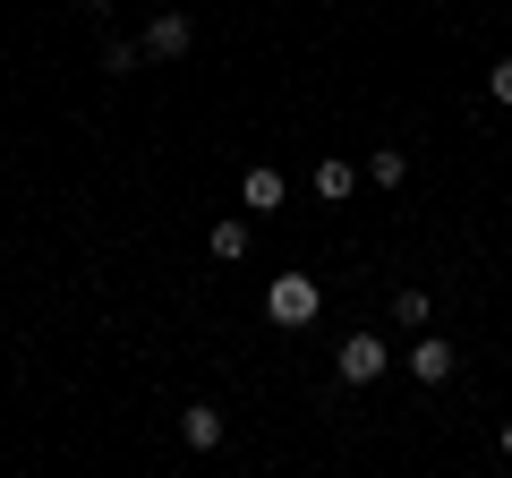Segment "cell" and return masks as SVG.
Instances as JSON below:
<instances>
[{"label": "cell", "instance_id": "obj_4", "mask_svg": "<svg viewBox=\"0 0 512 478\" xmlns=\"http://www.w3.org/2000/svg\"><path fill=\"white\" fill-rule=\"evenodd\" d=\"M188 43H197V26H188L180 9H163V18L146 26V60H188Z\"/></svg>", "mask_w": 512, "mask_h": 478}, {"label": "cell", "instance_id": "obj_3", "mask_svg": "<svg viewBox=\"0 0 512 478\" xmlns=\"http://www.w3.org/2000/svg\"><path fill=\"white\" fill-rule=\"evenodd\" d=\"M402 368L419 376V385H444V376H453V342H444V333H410V350H402Z\"/></svg>", "mask_w": 512, "mask_h": 478}, {"label": "cell", "instance_id": "obj_7", "mask_svg": "<svg viewBox=\"0 0 512 478\" xmlns=\"http://www.w3.org/2000/svg\"><path fill=\"white\" fill-rule=\"evenodd\" d=\"M205 257H214V265H239V257H248V222H231V214H222L214 231H205Z\"/></svg>", "mask_w": 512, "mask_h": 478}, {"label": "cell", "instance_id": "obj_6", "mask_svg": "<svg viewBox=\"0 0 512 478\" xmlns=\"http://www.w3.org/2000/svg\"><path fill=\"white\" fill-rule=\"evenodd\" d=\"M180 436H188V453H214V444H222V410L214 402H188L180 410Z\"/></svg>", "mask_w": 512, "mask_h": 478}, {"label": "cell", "instance_id": "obj_10", "mask_svg": "<svg viewBox=\"0 0 512 478\" xmlns=\"http://www.w3.org/2000/svg\"><path fill=\"white\" fill-rule=\"evenodd\" d=\"M393 325L419 333V325H427V291H393Z\"/></svg>", "mask_w": 512, "mask_h": 478}, {"label": "cell", "instance_id": "obj_14", "mask_svg": "<svg viewBox=\"0 0 512 478\" xmlns=\"http://www.w3.org/2000/svg\"><path fill=\"white\" fill-rule=\"evenodd\" d=\"M94 9H111V0H94Z\"/></svg>", "mask_w": 512, "mask_h": 478}, {"label": "cell", "instance_id": "obj_2", "mask_svg": "<svg viewBox=\"0 0 512 478\" xmlns=\"http://www.w3.org/2000/svg\"><path fill=\"white\" fill-rule=\"evenodd\" d=\"M384 368H393V350H384L376 333H350V342L333 350V376H342V385H376Z\"/></svg>", "mask_w": 512, "mask_h": 478}, {"label": "cell", "instance_id": "obj_9", "mask_svg": "<svg viewBox=\"0 0 512 478\" xmlns=\"http://www.w3.org/2000/svg\"><path fill=\"white\" fill-rule=\"evenodd\" d=\"M367 180H376V188H402L410 180V154L402 146H376V154H367Z\"/></svg>", "mask_w": 512, "mask_h": 478}, {"label": "cell", "instance_id": "obj_1", "mask_svg": "<svg viewBox=\"0 0 512 478\" xmlns=\"http://www.w3.org/2000/svg\"><path fill=\"white\" fill-rule=\"evenodd\" d=\"M316 308H325V291H316L308 274H282L274 291H265V316H274V325H291V333L316 325Z\"/></svg>", "mask_w": 512, "mask_h": 478}, {"label": "cell", "instance_id": "obj_12", "mask_svg": "<svg viewBox=\"0 0 512 478\" xmlns=\"http://www.w3.org/2000/svg\"><path fill=\"white\" fill-rule=\"evenodd\" d=\"M487 94H495V103H512V52L495 60V69H487Z\"/></svg>", "mask_w": 512, "mask_h": 478}, {"label": "cell", "instance_id": "obj_5", "mask_svg": "<svg viewBox=\"0 0 512 478\" xmlns=\"http://www.w3.org/2000/svg\"><path fill=\"white\" fill-rule=\"evenodd\" d=\"M282 197H291V180H282V171H274V163H256V171H248V180H239V205H248V214H274V205H282Z\"/></svg>", "mask_w": 512, "mask_h": 478}, {"label": "cell", "instance_id": "obj_8", "mask_svg": "<svg viewBox=\"0 0 512 478\" xmlns=\"http://www.w3.org/2000/svg\"><path fill=\"white\" fill-rule=\"evenodd\" d=\"M350 188H359V171H350L342 154H325V163H316V197H325V205H342Z\"/></svg>", "mask_w": 512, "mask_h": 478}, {"label": "cell", "instance_id": "obj_11", "mask_svg": "<svg viewBox=\"0 0 512 478\" xmlns=\"http://www.w3.org/2000/svg\"><path fill=\"white\" fill-rule=\"evenodd\" d=\"M137 60H146V43H103V69H111V77H128Z\"/></svg>", "mask_w": 512, "mask_h": 478}, {"label": "cell", "instance_id": "obj_13", "mask_svg": "<svg viewBox=\"0 0 512 478\" xmlns=\"http://www.w3.org/2000/svg\"><path fill=\"white\" fill-rule=\"evenodd\" d=\"M495 444H504V461H512V419H504V427H495Z\"/></svg>", "mask_w": 512, "mask_h": 478}]
</instances>
